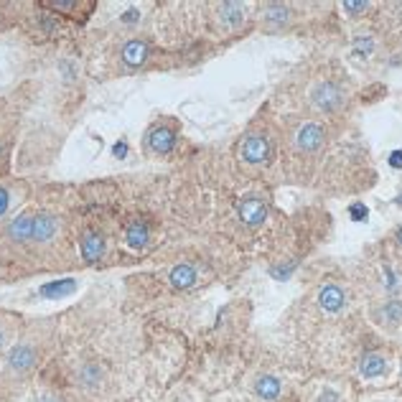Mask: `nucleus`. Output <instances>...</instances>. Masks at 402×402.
I'll return each instance as SVG.
<instances>
[{
	"label": "nucleus",
	"instance_id": "obj_1",
	"mask_svg": "<svg viewBox=\"0 0 402 402\" xmlns=\"http://www.w3.org/2000/svg\"><path fill=\"white\" fill-rule=\"evenodd\" d=\"M288 143H291V150L296 158L319 156L328 143V127L319 120H303L291 130Z\"/></svg>",
	"mask_w": 402,
	"mask_h": 402
},
{
	"label": "nucleus",
	"instance_id": "obj_3",
	"mask_svg": "<svg viewBox=\"0 0 402 402\" xmlns=\"http://www.w3.org/2000/svg\"><path fill=\"white\" fill-rule=\"evenodd\" d=\"M273 158V145L265 133H247L239 143V161L252 168H262Z\"/></svg>",
	"mask_w": 402,
	"mask_h": 402
},
{
	"label": "nucleus",
	"instance_id": "obj_12",
	"mask_svg": "<svg viewBox=\"0 0 402 402\" xmlns=\"http://www.w3.org/2000/svg\"><path fill=\"white\" fill-rule=\"evenodd\" d=\"M36 349L33 346H15L13 351H10V357H8V367L13 369V372H29L31 367L36 364Z\"/></svg>",
	"mask_w": 402,
	"mask_h": 402
},
{
	"label": "nucleus",
	"instance_id": "obj_5",
	"mask_svg": "<svg viewBox=\"0 0 402 402\" xmlns=\"http://www.w3.org/2000/svg\"><path fill=\"white\" fill-rule=\"evenodd\" d=\"M239 219L247 224V227H260L265 219H268V204L260 196H247V199L239 201Z\"/></svg>",
	"mask_w": 402,
	"mask_h": 402
},
{
	"label": "nucleus",
	"instance_id": "obj_27",
	"mask_svg": "<svg viewBox=\"0 0 402 402\" xmlns=\"http://www.w3.org/2000/svg\"><path fill=\"white\" fill-rule=\"evenodd\" d=\"M400 204H402V199H400Z\"/></svg>",
	"mask_w": 402,
	"mask_h": 402
},
{
	"label": "nucleus",
	"instance_id": "obj_9",
	"mask_svg": "<svg viewBox=\"0 0 402 402\" xmlns=\"http://www.w3.org/2000/svg\"><path fill=\"white\" fill-rule=\"evenodd\" d=\"M319 305L323 308L326 313H339L346 308V293L339 288L336 283H328L323 285L319 291Z\"/></svg>",
	"mask_w": 402,
	"mask_h": 402
},
{
	"label": "nucleus",
	"instance_id": "obj_2",
	"mask_svg": "<svg viewBox=\"0 0 402 402\" xmlns=\"http://www.w3.org/2000/svg\"><path fill=\"white\" fill-rule=\"evenodd\" d=\"M308 104L313 107V112L334 118L346 107V87L336 79H319L308 90Z\"/></svg>",
	"mask_w": 402,
	"mask_h": 402
},
{
	"label": "nucleus",
	"instance_id": "obj_22",
	"mask_svg": "<svg viewBox=\"0 0 402 402\" xmlns=\"http://www.w3.org/2000/svg\"><path fill=\"white\" fill-rule=\"evenodd\" d=\"M389 166H392V168H402V150H395V153L389 156Z\"/></svg>",
	"mask_w": 402,
	"mask_h": 402
},
{
	"label": "nucleus",
	"instance_id": "obj_16",
	"mask_svg": "<svg viewBox=\"0 0 402 402\" xmlns=\"http://www.w3.org/2000/svg\"><path fill=\"white\" fill-rule=\"evenodd\" d=\"M150 239V227L148 222H143V219H133V222L125 227V242L135 250H140V247L148 245Z\"/></svg>",
	"mask_w": 402,
	"mask_h": 402
},
{
	"label": "nucleus",
	"instance_id": "obj_20",
	"mask_svg": "<svg viewBox=\"0 0 402 402\" xmlns=\"http://www.w3.org/2000/svg\"><path fill=\"white\" fill-rule=\"evenodd\" d=\"M349 214H351V219H354V222H362V219H367V216H369V209H367L362 201H357V204H351Z\"/></svg>",
	"mask_w": 402,
	"mask_h": 402
},
{
	"label": "nucleus",
	"instance_id": "obj_24",
	"mask_svg": "<svg viewBox=\"0 0 402 402\" xmlns=\"http://www.w3.org/2000/svg\"><path fill=\"white\" fill-rule=\"evenodd\" d=\"M6 341H8V334H6V328L0 326V349H3V346H6Z\"/></svg>",
	"mask_w": 402,
	"mask_h": 402
},
{
	"label": "nucleus",
	"instance_id": "obj_11",
	"mask_svg": "<svg viewBox=\"0 0 402 402\" xmlns=\"http://www.w3.org/2000/svg\"><path fill=\"white\" fill-rule=\"evenodd\" d=\"M79 250H82L84 262H97L104 252V237L97 230H87L82 234V242H79Z\"/></svg>",
	"mask_w": 402,
	"mask_h": 402
},
{
	"label": "nucleus",
	"instance_id": "obj_14",
	"mask_svg": "<svg viewBox=\"0 0 402 402\" xmlns=\"http://www.w3.org/2000/svg\"><path fill=\"white\" fill-rule=\"evenodd\" d=\"M387 367H389L387 359L382 357V354L369 351V354H364L362 362H359V374L367 377V380H374V377H382V374L387 372Z\"/></svg>",
	"mask_w": 402,
	"mask_h": 402
},
{
	"label": "nucleus",
	"instance_id": "obj_18",
	"mask_svg": "<svg viewBox=\"0 0 402 402\" xmlns=\"http://www.w3.org/2000/svg\"><path fill=\"white\" fill-rule=\"evenodd\" d=\"M77 291L74 280H59V283H49L41 288V296L46 298H61V296H69V293Z\"/></svg>",
	"mask_w": 402,
	"mask_h": 402
},
{
	"label": "nucleus",
	"instance_id": "obj_17",
	"mask_svg": "<svg viewBox=\"0 0 402 402\" xmlns=\"http://www.w3.org/2000/svg\"><path fill=\"white\" fill-rule=\"evenodd\" d=\"M168 280H171L173 288H179V291H186V288H191V285L196 283V270L191 268L188 262H181V265H176V268L171 270Z\"/></svg>",
	"mask_w": 402,
	"mask_h": 402
},
{
	"label": "nucleus",
	"instance_id": "obj_26",
	"mask_svg": "<svg viewBox=\"0 0 402 402\" xmlns=\"http://www.w3.org/2000/svg\"><path fill=\"white\" fill-rule=\"evenodd\" d=\"M41 402H56V400H54V397H44Z\"/></svg>",
	"mask_w": 402,
	"mask_h": 402
},
{
	"label": "nucleus",
	"instance_id": "obj_4",
	"mask_svg": "<svg viewBox=\"0 0 402 402\" xmlns=\"http://www.w3.org/2000/svg\"><path fill=\"white\" fill-rule=\"evenodd\" d=\"M59 227L61 222L56 214H51V211H38V214H33V234H31V242H33V245H49V242L56 239Z\"/></svg>",
	"mask_w": 402,
	"mask_h": 402
},
{
	"label": "nucleus",
	"instance_id": "obj_7",
	"mask_svg": "<svg viewBox=\"0 0 402 402\" xmlns=\"http://www.w3.org/2000/svg\"><path fill=\"white\" fill-rule=\"evenodd\" d=\"M33 234V214H18L6 227V239L13 245H26Z\"/></svg>",
	"mask_w": 402,
	"mask_h": 402
},
{
	"label": "nucleus",
	"instance_id": "obj_19",
	"mask_svg": "<svg viewBox=\"0 0 402 402\" xmlns=\"http://www.w3.org/2000/svg\"><path fill=\"white\" fill-rule=\"evenodd\" d=\"M382 319L387 321V323H392V326L400 323L402 321V300H387L385 308H382ZM385 321H382V323H385Z\"/></svg>",
	"mask_w": 402,
	"mask_h": 402
},
{
	"label": "nucleus",
	"instance_id": "obj_6",
	"mask_svg": "<svg viewBox=\"0 0 402 402\" xmlns=\"http://www.w3.org/2000/svg\"><path fill=\"white\" fill-rule=\"evenodd\" d=\"M148 148L156 156H168L176 148V130L168 125H156L148 133Z\"/></svg>",
	"mask_w": 402,
	"mask_h": 402
},
{
	"label": "nucleus",
	"instance_id": "obj_23",
	"mask_svg": "<svg viewBox=\"0 0 402 402\" xmlns=\"http://www.w3.org/2000/svg\"><path fill=\"white\" fill-rule=\"evenodd\" d=\"M112 153H115V156L118 158H122L127 153V143H118V145H115V148H112Z\"/></svg>",
	"mask_w": 402,
	"mask_h": 402
},
{
	"label": "nucleus",
	"instance_id": "obj_10",
	"mask_svg": "<svg viewBox=\"0 0 402 402\" xmlns=\"http://www.w3.org/2000/svg\"><path fill=\"white\" fill-rule=\"evenodd\" d=\"M122 61H125L127 67H140L145 64L150 56V46L145 38H130L125 46H122V51H120Z\"/></svg>",
	"mask_w": 402,
	"mask_h": 402
},
{
	"label": "nucleus",
	"instance_id": "obj_8",
	"mask_svg": "<svg viewBox=\"0 0 402 402\" xmlns=\"http://www.w3.org/2000/svg\"><path fill=\"white\" fill-rule=\"evenodd\" d=\"M216 21L222 26L224 31H234L245 23V13H247V6H239V3H222L216 6Z\"/></svg>",
	"mask_w": 402,
	"mask_h": 402
},
{
	"label": "nucleus",
	"instance_id": "obj_15",
	"mask_svg": "<svg viewBox=\"0 0 402 402\" xmlns=\"http://www.w3.org/2000/svg\"><path fill=\"white\" fill-rule=\"evenodd\" d=\"M280 392H283V385L273 374H262L260 380L255 382V395L260 397L262 402H275L280 397Z\"/></svg>",
	"mask_w": 402,
	"mask_h": 402
},
{
	"label": "nucleus",
	"instance_id": "obj_25",
	"mask_svg": "<svg viewBox=\"0 0 402 402\" xmlns=\"http://www.w3.org/2000/svg\"><path fill=\"white\" fill-rule=\"evenodd\" d=\"M397 242H400V245H402V227H400V230H397Z\"/></svg>",
	"mask_w": 402,
	"mask_h": 402
},
{
	"label": "nucleus",
	"instance_id": "obj_13",
	"mask_svg": "<svg viewBox=\"0 0 402 402\" xmlns=\"http://www.w3.org/2000/svg\"><path fill=\"white\" fill-rule=\"evenodd\" d=\"M262 21L268 29H283L285 23L291 21V8L283 3H268V6H262Z\"/></svg>",
	"mask_w": 402,
	"mask_h": 402
},
{
	"label": "nucleus",
	"instance_id": "obj_21",
	"mask_svg": "<svg viewBox=\"0 0 402 402\" xmlns=\"http://www.w3.org/2000/svg\"><path fill=\"white\" fill-rule=\"evenodd\" d=\"M8 207H10V191H8V188H3V186H0V216L6 214V211H8Z\"/></svg>",
	"mask_w": 402,
	"mask_h": 402
}]
</instances>
